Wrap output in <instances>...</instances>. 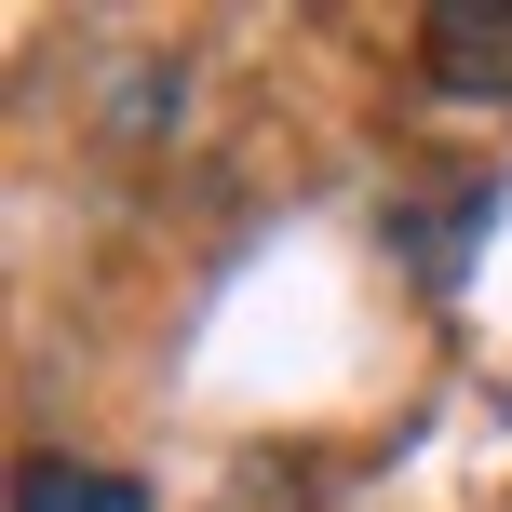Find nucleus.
Listing matches in <instances>:
<instances>
[{
  "instance_id": "f257e3e1",
  "label": "nucleus",
  "mask_w": 512,
  "mask_h": 512,
  "mask_svg": "<svg viewBox=\"0 0 512 512\" xmlns=\"http://www.w3.org/2000/svg\"><path fill=\"white\" fill-rule=\"evenodd\" d=\"M418 68H432L445 95L499 108L512 95V0H432V14H418Z\"/></svg>"
},
{
  "instance_id": "f03ea898",
  "label": "nucleus",
  "mask_w": 512,
  "mask_h": 512,
  "mask_svg": "<svg viewBox=\"0 0 512 512\" xmlns=\"http://www.w3.org/2000/svg\"><path fill=\"white\" fill-rule=\"evenodd\" d=\"M14 512H149V486L135 472H81V459H27Z\"/></svg>"
}]
</instances>
